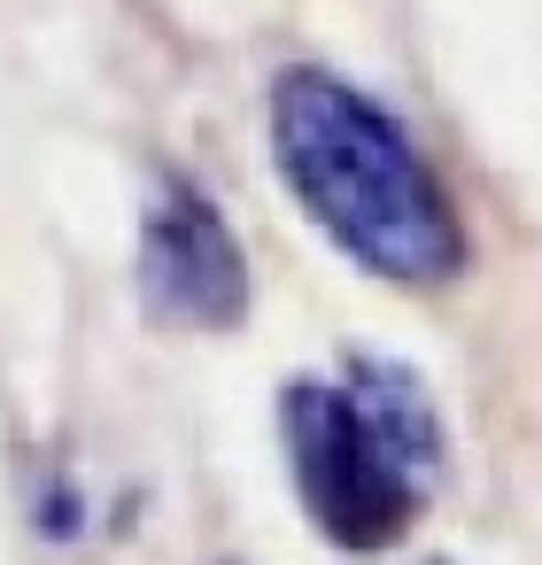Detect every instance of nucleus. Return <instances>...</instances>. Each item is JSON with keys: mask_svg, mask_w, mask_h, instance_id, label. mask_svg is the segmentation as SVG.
Here are the masks:
<instances>
[{"mask_svg": "<svg viewBox=\"0 0 542 565\" xmlns=\"http://www.w3.org/2000/svg\"><path fill=\"white\" fill-rule=\"evenodd\" d=\"M272 163L302 217L372 279L442 287L465 264L457 202L411 132L318 63H287L272 78Z\"/></svg>", "mask_w": 542, "mask_h": 565, "instance_id": "1", "label": "nucleus"}, {"mask_svg": "<svg viewBox=\"0 0 542 565\" xmlns=\"http://www.w3.org/2000/svg\"><path fill=\"white\" fill-rule=\"evenodd\" d=\"M279 441L310 526L341 557L395 550L426 503V472L442 465L426 387L380 356H357L341 387L295 380L279 395Z\"/></svg>", "mask_w": 542, "mask_h": 565, "instance_id": "2", "label": "nucleus"}, {"mask_svg": "<svg viewBox=\"0 0 542 565\" xmlns=\"http://www.w3.org/2000/svg\"><path fill=\"white\" fill-rule=\"evenodd\" d=\"M140 302L163 326H194V333H225L248 318V256L225 210L187 179H171L140 225Z\"/></svg>", "mask_w": 542, "mask_h": 565, "instance_id": "3", "label": "nucleus"}]
</instances>
